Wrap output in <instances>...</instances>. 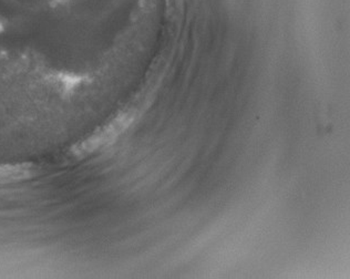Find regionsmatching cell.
<instances>
[{
	"mask_svg": "<svg viewBox=\"0 0 350 279\" xmlns=\"http://www.w3.org/2000/svg\"><path fill=\"white\" fill-rule=\"evenodd\" d=\"M36 175L31 163H3L0 164V185L30 180Z\"/></svg>",
	"mask_w": 350,
	"mask_h": 279,
	"instance_id": "cell-1",
	"label": "cell"
}]
</instances>
